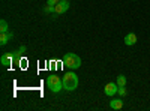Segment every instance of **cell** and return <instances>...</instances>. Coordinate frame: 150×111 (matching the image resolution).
Segmentation results:
<instances>
[{
  "instance_id": "1",
  "label": "cell",
  "mask_w": 150,
  "mask_h": 111,
  "mask_svg": "<svg viewBox=\"0 0 150 111\" xmlns=\"http://www.w3.org/2000/svg\"><path fill=\"white\" fill-rule=\"evenodd\" d=\"M62 81H63V89L68 90V92H74L78 87V75L72 71L66 72L65 75L62 77Z\"/></svg>"
},
{
  "instance_id": "2",
  "label": "cell",
  "mask_w": 150,
  "mask_h": 111,
  "mask_svg": "<svg viewBox=\"0 0 150 111\" xmlns=\"http://www.w3.org/2000/svg\"><path fill=\"white\" fill-rule=\"evenodd\" d=\"M63 66L71 69V71L78 69L81 66V57L78 54H74V53L65 54V57H63Z\"/></svg>"
},
{
  "instance_id": "3",
  "label": "cell",
  "mask_w": 150,
  "mask_h": 111,
  "mask_svg": "<svg viewBox=\"0 0 150 111\" xmlns=\"http://www.w3.org/2000/svg\"><path fill=\"white\" fill-rule=\"evenodd\" d=\"M47 86H48V89L51 92L59 93L62 89H63V81H62V78L57 77V75H50L47 78Z\"/></svg>"
},
{
  "instance_id": "4",
  "label": "cell",
  "mask_w": 150,
  "mask_h": 111,
  "mask_svg": "<svg viewBox=\"0 0 150 111\" xmlns=\"http://www.w3.org/2000/svg\"><path fill=\"white\" fill-rule=\"evenodd\" d=\"M68 9H69V2L68 0H60V2L54 6V14L62 15V14H65Z\"/></svg>"
},
{
  "instance_id": "5",
  "label": "cell",
  "mask_w": 150,
  "mask_h": 111,
  "mask_svg": "<svg viewBox=\"0 0 150 111\" xmlns=\"http://www.w3.org/2000/svg\"><path fill=\"white\" fill-rule=\"evenodd\" d=\"M117 90H119L117 83H108V84H105V89H104L105 96H110V98H112L114 95H117Z\"/></svg>"
},
{
  "instance_id": "6",
  "label": "cell",
  "mask_w": 150,
  "mask_h": 111,
  "mask_svg": "<svg viewBox=\"0 0 150 111\" xmlns=\"http://www.w3.org/2000/svg\"><path fill=\"white\" fill-rule=\"evenodd\" d=\"M0 63H2L3 66H11L12 63H14V54H3L2 57H0Z\"/></svg>"
},
{
  "instance_id": "7",
  "label": "cell",
  "mask_w": 150,
  "mask_h": 111,
  "mask_svg": "<svg viewBox=\"0 0 150 111\" xmlns=\"http://www.w3.org/2000/svg\"><path fill=\"white\" fill-rule=\"evenodd\" d=\"M110 108L114 110V111H119L123 108V99L122 98H119V99H111L110 101Z\"/></svg>"
},
{
  "instance_id": "8",
  "label": "cell",
  "mask_w": 150,
  "mask_h": 111,
  "mask_svg": "<svg viewBox=\"0 0 150 111\" xmlns=\"http://www.w3.org/2000/svg\"><path fill=\"white\" fill-rule=\"evenodd\" d=\"M125 44H126L128 47H132L137 44V35L135 33H128L126 36H125Z\"/></svg>"
},
{
  "instance_id": "9",
  "label": "cell",
  "mask_w": 150,
  "mask_h": 111,
  "mask_svg": "<svg viewBox=\"0 0 150 111\" xmlns=\"http://www.w3.org/2000/svg\"><path fill=\"white\" fill-rule=\"evenodd\" d=\"M11 38H12L11 33H2V35H0V45H6Z\"/></svg>"
},
{
  "instance_id": "10",
  "label": "cell",
  "mask_w": 150,
  "mask_h": 111,
  "mask_svg": "<svg viewBox=\"0 0 150 111\" xmlns=\"http://www.w3.org/2000/svg\"><path fill=\"white\" fill-rule=\"evenodd\" d=\"M8 30H9L8 21L6 20H2V21H0V33H8Z\"/></svg>"
},
{
  "instance_id": "11",
  "label": "cell",
  "mask_w": 150,
  "mask_h": 111,
  "mask_svg": "<svg viewBox=\"0 0 150 111\" xmlns=\"http://www.w3.org/2000/svg\"><path fill=\"white\" fill-rule=\"evenodd\" d=\"M117 86H119V87L126 86V77H125V75H119L117 77Z\"/></svg>"
},
{
  "instance_id": "12",
  "label": "cell",
  "mask_w": 150,
  "mask_h": 111,
  "mask_svg": "<svg viewBox=\"0 0 150 111\" xmlns=\"http://www.w3.org/2000/svg\"><path fill=\"white\" fill-rule=\"evenodd\" d=\"M117 93H119V96H120V98L126 96V93H128V90H126V86H123V87H119Z\"/></svg>"
},
{
  "instance_id": "13",
  "label": "cell",
  "mask_w": 150,
  "mask_h": 111,
  "mask_svg": "<svg viewBox=\"0 0 150 111\" xmlns=\"http://www.w3.org/2000/svg\"><path fill=\"white\" fill-rule=\"evenodd\" d=\"M44 12H45V14H53V12H54V6L47 5V6L44 8Z\"/></svg>"
},
{
  "instance_id": "14",
  "label": "cell",
  "mask_w": 150,
  "mask_h": 111,
  "mask_svg": "<svg viewBox=\"0 0 150 111\" xmlns=\"http://www.w3.org/2000/svg\"><path fill=\"white\" fill-rule=\"evenodd\" d=\"M60 0H47V5H51V6H56Z\"/></svg>"
},
{
  "instance_id": "15",
  "label": "cell",
  "mask_w": 150,
  "mask_h": 111,
  "mask_svg": "<svg viewBox=\"0 0 150 111\" xmlns=\"http://www.w3.org/2000/svg\"><path fill=\"white\" fill-rule=\"evenodd\" d=\"M18 51H20L21 54H23V53H26V47H24V45H21V47L18 48Z\"/></svg>"
}]
</instances>
